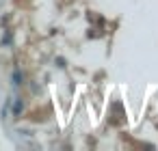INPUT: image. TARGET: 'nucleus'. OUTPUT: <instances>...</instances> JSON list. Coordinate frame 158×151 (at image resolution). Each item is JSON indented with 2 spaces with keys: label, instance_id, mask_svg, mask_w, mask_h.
Returning a JSON list of instances; mask_svg holds the SVG:
<instances>
[]
</instances>
